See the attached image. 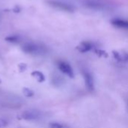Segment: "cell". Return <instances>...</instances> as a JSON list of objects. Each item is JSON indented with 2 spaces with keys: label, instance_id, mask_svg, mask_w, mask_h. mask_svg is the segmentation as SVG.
I'll use <instances>...</instances> for the list:
<instances>
[{
  "label": "cell",
  "instance_id": "1",
  "mask_svg": "<svg viewBox=\"0 0 128 128\" xmlns=\"http://www.w3.org/2000/svg\"><path fill=\"white\" fill-rule=\"evenodd\" d=\"M82 4L88 9L98 11L110 10L113 6L108 0H82Z\"/></svg>",
  "mask_w": 128,
  "mask_h": 128
},
{
  "label": "cell",
  "instance_id": "2",
  "mask_svg": "<svg viewBox=\"0 0 128 128\" xmlns=\"http://www.w3.org/2000/svg\"><path fill=\"white\" fill-rule=\"evenodd\" d=\"M22 50L31 55H44L46 52L47 49L46 46L38 44H34V43H27L25 44L22 46Z\"/></svg>",
  "mask_w": 128,
  "mask_h": 128
},
{
  "label": "cell",
  "instance_id": "3",
  "mask_svg": "<svg viewBox=\"0 0 128 128\" xmlns=\"http://www.w3.org/2000/svg\"><path fill=\"white\" fill-rule=\"evenodd\" d=\"M46 3L56 8V9H58V10H63V11H65V12H69V13H73L76 10V8L70 4V3H68L66 2H64V1H60V0H46Z\"/></svg>",
  "mask_w": 128,
  "mask_h": 128
},
{
  "label": "cell",
  "instance_id": "4",
  "mask_svg": "<svg viewBox=\"0 0 128 128\" xmlns=\"http://www.w3.org/2000/svg\"><path fill=\"white\" fill-rule=\"evenodd\" d=\"M77 50L82 53H86L97 49V45L94 42L91 40H85L81 42L76 47Z\"/></svg>",
  "mask_w": 128,
  "mask_h": 128
},
{
  "label": "cell",
  "instance_id": "5",
  "mask_svg": "<svg viewBox=\"0 0 128 128\" xmlns=\"http://www.w3.org/2000/svg\"><path fill=\"white\" fill-rule=\"evenodd\" d=\"M57 66L58 69L65 75L68 76L70 78L74 77V73L73 68L70 65V64H68V62H64V61H58L57 62Z\"/></svg>",
  "mask_w": 128,
  "mask_h": 128
},
{
  "label": "cell",
  "instance_id": "6",
  "mask_svg": "<svg viewBox=\"0 0 128 128\" xmlns=\"http://www.w3.org/2000/svg\"><path fill=\"white\" fill-rule=\"evenodd\" d=\"M82 73V76L85 80V84H86V88H88V91L93 92L94 89V82L93 76L86 69H83Z\"/></svg>",
  "mask_w": 128,
  "mask_h": 128
},
{
  "label": "cell",
  "instance_id": "7",
  "mask_svg": "<svg viewBox=\"0 0 128 128\" xmlns=\"http://www.w3.org/2000/svg\"><path fill=\"white\" fill-rule=\"evenodd\" d=\"M22 118L27 121H34L41 117V113L40 111L36 110H28L24 111L21 115Z\"/></svg>",
  "mask_w": 128,
  "mask_h": 128
},
{
  "label": "cell",
  "instance_id": "8",
  "mask_svg": "<svg viewBox=\"0 0 128 128\" xmlns=\"http://www.w3.org/2000/svg\"><path fill=\"white\" fill-rule=\"evenodd\" d=\"M110 22L114 27L117 28L128 31V20L127 19L116 17V18L112 19Z\"/></svg>",
  "mask_w": 128,
  "mask_h": 128
},
{
  "label": "cell",
  "instance_id": "9",
  "mask_svg": "<svg viewBox=\"0 0 128 128\" xmlns=\"http://www.w3.org/2000/svg\"><path fill=\"white\" fill-rule=\"evenodd\" d=\"M112 56L114 58L120 62H128V52H120V51H113Z\"/></svg>",
  "mask_w": 128,
  "mask_h": 128
},
{
  "label": "cell",
  "instance_id": "10",
  "mask_svg": "<svg viewBox=\"0 0 128 128\" xmlns=\"http://www.w3.org/2000/svg\"><path fill=\"white\" fill-rule=\"evenodd\" d=\"M32 75L38 80V82H44L45 80V77L44 76V74L40 72V71H34L32 73Z\"/></svg>",
  "mask_w": 128,
  "mask_h": 128
},
{
  "label": "cell",
  "instance_id": "11",
  "mask_svg": "<svg viewBox=\"0 0 128 128\" xmlns=\"http://www.w3.org/2000/svg\"><path fill=\"white\" fill-rule=\"evenodd\" d=\"M22 92H23V94L27 97V98H31L32 96H34V92L29 88H24L22 89Z\"/></svg>",
  "mask_w": 128,
  "mask_h": 128
},
{
  "label": "cell",
  "instance_id": "12",
  "mask_svg": "<svg viewBox=\"0 0 128 128\" xmlns=\"http://www.w3.org/2000/svg\"><path fill=\"white\" fill-rule=\"evenodd\" d=\"M50 127L51 128H65L64 126L60 123H57V122H52L50 124Z\"/></svg>",
  "mask_w": 128,
  "mask_h": 128
},
{
  "label": "cell",
  "instance_id": "13",
  "mask_svg": "<svg viewBox=\"0 0 128 128\" xmlns=\"http://www.w3.org/2000/svg\"><path fill=\"white\" fill-rule=\"evenodd\" d=\"M8 125V122L5 119L0 118V128H3Z\"/></svg>",
  "mask_w": 128,
  "mask_h": 128
}]
</instances>
